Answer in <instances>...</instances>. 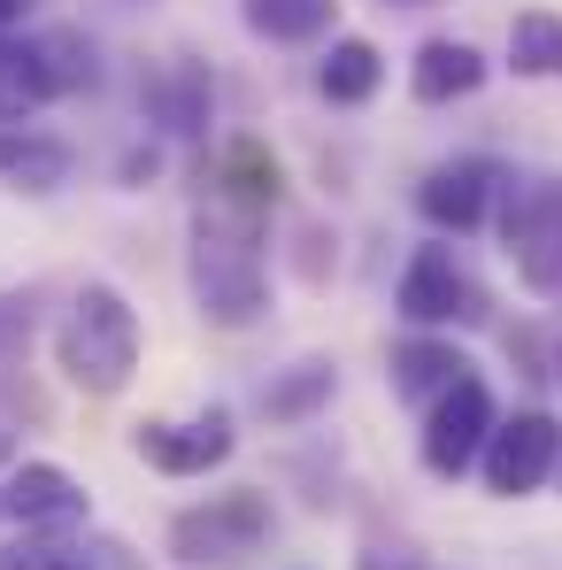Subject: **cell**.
Masks as SVG:
<instances>
[{
  "instance_id": "cell-1",
  "label": "cell",
  "mask_w": 562,
  "mask_h": 570,
  "mask_svg": "<svg viewBox=\"0 0 562 570\" xmlns=\"http://www.w3.org/2000/svg\"><path fill=\"white\" fill-rule=\"evenodd\" d=\"M186 285L200 324L216 332H247L270 316V263H263V224L255 216H231L216 200L193 208L186 232Z\"/></svg>"
},
{
  "instance_id": "cell-2",
  "label": "cell",
  "mask_w": 562,
  "mask_h": 570,
  "mask_svg": "<svg viewBox=\"0 0 562 570\" xmlns=\"http://www.w3.org/2000/svg\"><path fill=\"white\" fill-rule=\"evenodd\" d=\"M55 363L78 393H124L139 371V308L116 293L108 278H86L70 293L62 324H55Z\"/></svg>"
},
{
  "instance_id": "cell-3",
  "label": "cell",
  "mask_w": 562,
  "mask_h": 570,
  "mask_svg": "<svg viewBox=\"0 0 562 570\" xmlns=\"http://www.w3.org/2000/svg\"><path fill=\"white\" fill-rule=\"evenodd\" d=\"M270 540H278V509L263 485L208 493L200 509L170 517V563L178 570H247L255 556H270Z\"/></svg>"
},
{
  "instance_id": "cell-4",
  "label": "cell",
  "mask_w": 562,
  "mask_h": 570,
  "mask_svg": "<svg viewBox=\"0 0 562 570\" xmlns=\"http://www.w3.org/2000/svg\"><path fill=\"white\" fill-rule=\"evenodd\" d=\"M501 247L540 301H562V178H509L501 186Z\"/></svg>"
},
{
  "instance_id": "cell-5",
  "label": "cell",
  "mask_w": 562,
  "mask_h": 570,
  "mask_svg": "<svg viewBox=\"0 0 562 570\" xmlns=\"http://www.w3.org/2000/svg\"><path fill=\"white\" fill-rule=\"evenodd\" d=\"M393 308H401L416 332H440V340H447V324H477V316H485V293H477V278L463 271V255H455L447 239H424V247L401 263Z\"/></svg>"
},
{
  "instance_id": "cell-6",
  "label": "cell",
  "mask_w": 562,
  "mask_h": 570,
  "mask_svg": "<svg viewBox=\"0 0 562 570\" xmlns=\"http://www.w3.org/2000/svg\"><path fill=\"white\" fill-rule=\"evenodd\" d=\"M555 463H562V424L548 409H516V416L493 424V440L477 455V478H485L493 501H524V493H540L555 478Z\"/></svg>"
},
{
  "instance_id": "cell-7",
  "label": "cell",
  "mask_w": 562,
  "mask_h": 570,
  "mask_svg": "<svg viewBox=\"0 0 562 570\" xmlns=\"http://www.w3.org/2000/svg\"><path fill=\"white\" fill-rule=\"evenodd\" d=\"M493 424H501V409H493V385L470 371L463 385H447V393L424 409V440H416L424 471H432V478H463V471H477V455H485Z\"/></svg>"
},
{
  "instance_id": "cell-8",
  "label": "cell",
  "mask_w": 562,
  "mask_h": 570,
  "mask_svg": "<svg viewBox=\"0 0 562 570\" xmlns=\"http://www.w3.org/2000/svg\"><path fill=\"white\" fill-rule=\"evenodd\" d=\"M231 448H239V432H231V409H224V401H208V409H193V416H155V424L131 432V455H139L147 471H162V478L224 471Z\"/></svg>"
},
{
  "instance_id": "cell-9",
  "label": "cell",
  "mask_w": 562,
  "mask_h": 570,
  "mask_svg": "<svg viewBox=\"0 0 562 570\" xmlns=\"http://www.w3.org/2000/svg\"><path fill=\"white\" fill-rule=\"evenodd\" d=\"M509 186V170L493 163V155H455V163H432L424 170V186H416V216L432 224V232H477L485 216H493V200Z\"/></svg>"
},
{
  "instance_id": "cell-10",
  "label": "cell",
  "mask_w": 562,
  "mask_h": 570,
  "mask_svg": "<svg viewBox=\"0 0 562 570\" xmlns=\"http://www.w3.org/2000/svg\"><path fill=\"white\" fill-rule=\"evenodd\" d=\"M0 517L23 524V532H39V540H62V532H78L93 517V493L62 463H16V471L0 478Z\"/></svg>"
},
{
  "instance_id": "cell-11",
  "label": "cell",
  "mask_w": 562,
  "mask_h": 570,
  "mask_svg": "<svg viewBox=\"0 0 562 570\" xmlns=\"http://www.w3.org/2000/svg\"><path fill=\"white\" fill-rule=\"evenodd\" d=\"M139 108H147V124H155L162 139L200 147L208 124H216V78H208V62H200V55H170V62H155V70L139 78Z\"/></svg>"
},
{
  "instance_id": "cell-12",
  "label": "cell",
  "mask_w": 562,
  "mask_h": 570,
  "mask_svg": "<svg viewBox=\"0 0 562 570\" xmlns=\"http://www.w3.org/2000/svg\"><path fill=\"white\" fill-rule=\"evenodd\" d=\"M278 193H285V170H278V155H270L255 131H239V139H224V147H216V163H208V200H216V208L270 224Z\"/></svg>"
},
{
  "instance_id": "cell-13",
  "label": "cell",
  "mask_w": 562,
  "mask_h": 570,
  "mask_svg": "<svg viewBox=\"0 0 562 570\" xmlns=\"http://www.w3.org/2000/svg\"><path fill=\"white\" fill-rule=\"evenodd\" d=\"M332 393H339V363H332V355H300V363H285V371L263 379L255 409H263V424L300 432V424H316V416L332 409Z\"/></svg>"
},
{
  "instance_id": "cell-14",
  "label": "cell",
  "mask_w": 562,
  "mask_h": 570,
  "mask_svg": "<svg viewBox=\"0 0 562 570\" xmlns=\"http://www.w3.org/2000/svg\"><path fill=\"white\" fill-rule=\"evenodd\" d=\"M385 379H393V401H408V409H432L447 385H463V379H470V355L455 347V340H440V332H408V340L393 347Z\"/></svg>"
},
{
  "instance_id": "cell-15",
  "label": "cell",
  "mask_w": 562,
  "mask_h": 570,
  "mask_svg": "<svg viewBox=\"0 0 562 570\" xmlns=\"http://www.w3.org/2000/svg\"><path fill=\"white\" fill-rule=\"evenodd\" d=\"M70 170H78L70 139L31 131V124H0V186H16V193H31V200H47V193L70 186Z\"/></svg>"
},
{
  "instance_id": "cell-16",
  "label": "cell",
  "mask_w": 562,
  "mask_h": 570,
  "mask_svg": "<svg viewBox=\"0 0 562 570\" xmlns=\"http://www.w3.org/2000/svg\"><path fill=\"white\" fill-rule=\"evenodd\" d=\"M485 86V55L470 39H424L416 62H408V94L424 108H447V100H470Z\"/></svg>"
},
{
  "instance_id": "cell-17",
  "label": "cell",
  "mask_w": 562,
  "mask_h": 570,
  "mask_svg": "<svg viewBox=\"0 0 562 570\" xmlns=\"http://www.w3.org/2000/svg\"><path fill=\"white\" fill-rule=\"evenodd\" d=\"M239 23L270 47H316L339 23V0H239Z\"/></svg>"
},
{
  "instance_id": "cell-18",
  "label": "cell",
  "mask_w": 562,
  "mask_h": 570,
  "mask_svg": "<svg viewBox=\"0 0 562 570\" xmlns=\"http://www.w3.org/2000/svg\"><path fill=\"white\" fill-rule=\"evenodd\" d=\"M377 86H385V55H377L371 39H332L324 47L316 94L332 100V108H363V100H377Z\"/></svg>"
},
{
  "instance_id": "cell-19",
  "label": "cell",
  "mask_w": 562,
  "mask_h": 570,
  "mask_svg": "<svg viewBox=\"0 0 562 570\" xmlns=\"http://www.w3.org/2000/svg\"><path fill=\"white\" fill-rule=\"evenodd\" d=\"M47 100H55V78H47L39 47L16 39V31H0V124H31Z\"/></svg>"
},
{
  "instance_id": "cell-20",
  "label": "cell",
  "mask_w": 562,
  "mask_h": 570,
  "mask_svg": "<svg viewBox=\"0 0 562 570\" xmlns=\"http://www.w3.org/2000/svg\"><path fill=\"white\" fill-rule=\"evenodd\" d=\"M31 47H39L47 78H55V100H62V94H93V86H100V47L78 31V23H55V31H39Z\"/></svg>"
},
{
  "instance_id": "cell-21",
  "label": "cell",
  "mask_w": 562,
  "mask_h": 570,
  "mask_svg": "<svg viewBox=\"0 0 562 570\" xmlns=\"http://www.w3.org/2000/svg\"><path fill=\"white\" fill-rule=\"evenodd\" d=\"M509 70L516 78H562V16L555 8H524L509 23Z\"/></svg>"
},
{
  "instance_id": "cell-22",
  "label": "cell",
  "mask_w": 562,
  "mask_h": 570,
  "mask_svg": "<svg viewBox=\"0 0 562 570\" xmlns=\"http://www.w3.org/2000/svg\"><path fill=\"white\" fill-rule=\"evenodd\" d=\"M0 570H93V556L70 548V540H39V532H23V540L0 548Z\"/></svg>"
},
{
  "instance_id": "cell-23",
  "label": "cell",
  "mask_w": 562,
  "mask_h": 570,
  "mask_svg": "<svg viewBox=\"0 0 562 570\" xmlns=\"http://www.w3.org/2000/svg\"><path fill=\"white\" fill-rule=\"evenodd\" d=\"M39 332V293H0V363H23Z\"/></svg>"
},
{
  "instance_id": "cell-24",
  "label": "cell",
  "mask_w": 562,
  "mask_h": 570,
  "mask_svg": "<svg viewBox=\"0 0 562 570\" xmlns=\"http://www.w3.org/2000/svg\"><path fill=\"white\" fill-rule=\"evenodd\" d=\"M0 409H8V424H47L55 416V401L31 385V371L16 379V363H0Z\"/></svg>"
},
{
  "instance_id": "cell-25",
  "label": "cell",
  "mask_w": 562,
  "mask_h": 570,
  "mask_svg": "<svg viewBox=\"0 0 562 570\" xmlns=\"http://www.w3.org/2000/svg\"><path fill=\"white\" fill-rule=\"evenodd\" d=\"M332 247H339V239H332L324 224H293V271H300L308 285H324V278H332V263H339Z\"/></svg>"
},
{
  "instance_id": "cell-26",
  "label": "cell",
  "mask_w": 562,
  "mask_h": 570,
  "mask_svg": "<svg viewBox=\"0 0 562 570\" xmlns=\"http://www.w3.org/2000/svg\"><path fill=\"white\" fill-rule=\"evenodd\" d=\"M355 570H432L408 540H385V532H371L363 540V556H355Z\"/></svg>"
},
{
  "instance_id": "cell-27",
  "label": "cell",
  "mask_w": 562,
  "mask_h": 570,
  "mask_svg": "<svg viewBox=\"0 0 562 570\" xmlns=\"http://www.w3.org/2000/svg\"><path fill=\"white\" fill-rule=\"evenodd\" d=\"M155 170H162V147H155V139H147V147H131V155H124V163H116V186H147V178H155Z\"/></svg>"
},
{
  "instance_id": "cell-28",
  "label": "cell",
  "mask_w": 562,
  "mask_h": 570,
  "mask_svg": "<svg viewBox=\"0 0 562 570\" xmlns=\"http://www.w3.org/2000/svg\"><path fill=\"white\" fill-rule=\"evenodd\" d=\"M509 355L524 363V379H548V355H540V332H509Z\"/></svg>"
},
{
  "instance_id": "cell-29",
  "label": "cell",
  "mask_w": 562,
  "mask_h": 570,
  "mask_svg": "<svg viewBox=\"0 0 562 570\" xmlns=\"http://www.w3.org/2000/svg\"><path fill=\"white\" fill-rule=\"evenodd\" d=\"M16 16H23V0H0V31H8V23H16Z\"/></svg>"
},
{
  "instance_id": "cell-30",
  "label": "cell",
  "mask_w": 562,
  "mask_h": 570,
  "mask_svg": "<svg viewBox=\"0 0 562 570\" xmlns=\"http://www.w3.org/2000/svg\"><path fill=\"white\" fill-rule=\"evenodd\" d=\"M385 8H424V0H385Z\"/></svg>"
},
{
  "instance_id": "cell-31",
  "label": "cell",
  "mask_w": 562,
  "mask_h": 570,
  "mask_svg": "<svg viewBox=\"0 0 562 570\" xmlns=\"http://www.w3.org/2000/svg\"><path fill=\"white\" fill-rule=\"evenodd\" d=\"M555 379H562V355H555Z\"/></svg>"
}]
</instances>
